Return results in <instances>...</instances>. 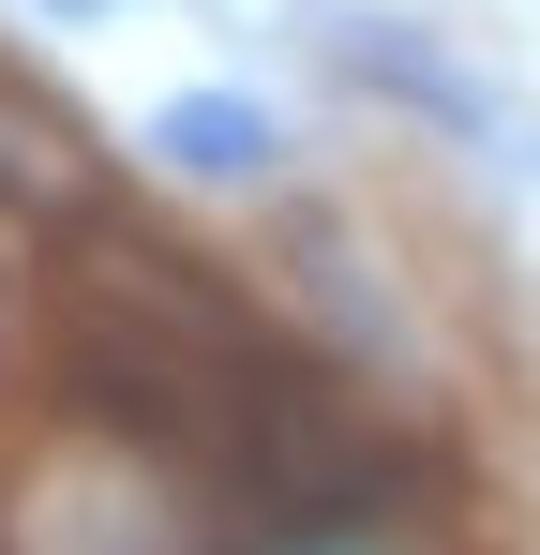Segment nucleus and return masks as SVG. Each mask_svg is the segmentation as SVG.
I'll return each mask as SVG.
<instances>
[{"label": "nucleus", "mask_w": 540, "mask_h": 555, "mask_svg": "<svg viewBox=\"0 0 540 555\" xmlns=\"http://www.w3.org/2000/svg\"><path fill=\"white\" fill-rule=\"evenodd\" d=\"M316 30H331V61H346L360 91L421 105V120H450V135H480V120H496V105L465 91V76H450V61H436V46H421V30H406V15H316Z\"/></svg>", "instance_id": "nucleus-1"}, {"label": "nucleus", "mask_w": 540, "mask_h": 555, "mask_svg": "<svg viewBox=\"0 0 540 555\" xmlns=\"http://www.w3.org/2000/svg\"><path fill=\"white\" fill-rule=\"evenodd\" d=\"M151 135H166V166H195V181H241V166H270V120H256L241 91H195V105H166Z\"/></svg>", "instance_id": "nucleus-2"}]
</instances>
